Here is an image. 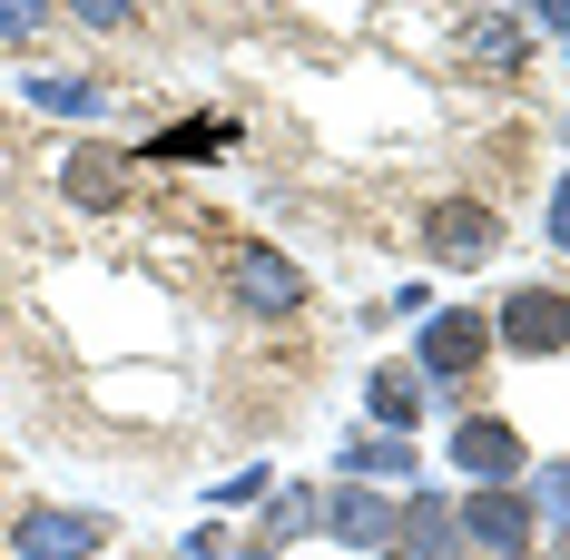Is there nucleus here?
<instances>
[{"label":"nucleus","mask_w":570,"mask_h":560,"mask_svg":"<svg viewBox=\"0 0 570 560\" xmlns=\"http://www.w3.org/2000/svg\"><path fill=\"white\" fill-rule=\"evenodd\" d=\"M423 246H433V266H482V256H502V217L482 197H433L423 207Z\"/></svg>","instance_id":"nucleus-1"},{"label":"nucleus","mask_w":570,"mask_h":560,"mask_svg":"<svg viewBox=\"0 0 570 560\" xmlns=\"http://www.w3.org/2000/svg\"><path fill=\"white\" fill-rule=\"evenodd\" d=\"M492 344H512V354H561L570 344V295L561 285H512L502 315H492Z\"/></svg>","instance_id":"nucleus-2"},{"label":"nucleus","mask_w":570,"mask_h":560,"mask_svg":"<svg viewBox=\"0 0 570 560\" xmlns=\"http://www.w3.org/2000/svg\"><path fill=\"white\" fill-rule=\"evenodd\" d=\"M305 295H315V285H305V266H295L285 246H236V305H246V315L285 325Z\"/></svg>","instance_id":"nucleus-3"},{"label":"nucleus","mask_w":570,"mask_h":560,"mask_svg":"<svg viewBox=\"0 0 570 560\" xmlns=\"http://www.w3.org/2000/svg\"><path fill=\"white\" fill-rule=\"evenodd\" d=\"M531 531H541V521H531V502H521L512 482H472V492H462V541H482L492 560H521Z\"/></svg>","instance_id":"nucleus-4"},{"label":"nucleus","mask_w":570,"mask_h":560,"mask_svg":"<svg viewBox=\"0 0 570 560\" xmlns=\"http://www.w3.org/2000/svg\"><path fill=\"white\" fill-rule=\"evenodd\" d=\"M99 541H109V531H99L89 511H50V502L10 521V560H89Z\"/></svg>","instance_id":"nucleus-5"},{"label":"nucleus","mask_w":570,"mask_h":560,"mask_svg":"<svg viewBox=\"0 0 570 560\" xmlns=\"http://www.w3.org/2000/svg\"><path fill=\"white\" fill-rule=\"evenodd\" d=\"M482 354H492V325H482V315H433V325H423V374H433V384H472Z\"/></svg>","instance_id":"nucleus-6"},{"label":"nucleus","mask_w":570,"mask_h":560,"mask_svg":"<svg viewBox=\"0 0 570 560\" xmlns=\"http://www.w3.org/2000/svg\"><path fill=\"white\" fill-rule=\"evenodd\" d=\"M394 531H403V560H462V511L433 502V492H413L394 511Z\"/></svg>","instance_id":"nucleus-7"},{"label":"nucleus","mask_w":570,"mask_h":560,"mask_svg":"<svg viewBox=\"0 0 570 560\" xmlns=\"http://www.w3.org/2000/svg\"><path fill=\"white\" fill-rule=\"evenodd\" d=\"M325 531L354 541V551H394V502H384V492H335V502H325Z\"/></svg>","instance_id":"nucleus-8"},{"label":"nucleus","mask_w":570,"mask_h":560,"mask_svg":"<svg viewBox=\"0 0 570 560\" xmlns=\"http://www.w3.org/2000/svg\"><path fill=\"white\" fill-rule=\"evenodd\" d=\"M453 462L472 472V482H512V472H521V433H512V423H462Z\"/></svg>","instance_id":"nucleus-9"},{"label":"nucleus","mask_w":570,"mask_h":560,"mask_svg":"<svg viewBox=\"0 0 570 560\" xmlns=\"http://www.w3.org/2000/svg\"><path fill=\"white\" fill-rule=\"evenodd\" d=\"M128 158H109V148H69V168H59V187H69V197H79V207H118V197H128Z\"/></svg>","instance_id":"nucleus-10"},{"label":"nucleus","mask_w":570,"mask_h":560,"mask_svg":"<svg viewBox=\"0 0 570 560\" xmlns=\"http://www.w3.org/2000/svg\"><path fill=\"white\" fill-rule=\"evenodd\" d=\"M413 413H423V364H384V374H374V423H413Z\"/></svg>","instance_id":"nucleus-11"},{"label":"nucleus","mask_w":570,"mask_h":560,"mask_svg":"<svg viewBox=\"0 0 570 560\" xmlns=\"http://www.w3.org/2000/svg\"><path fill=\"white\" fill-rule=\"evenodd\" d=\"M30 99L50 118H99V79H30Z\"/></svg>","instance_id":"nucleus-12"},{"label":"nucleus","mask_w":570,"mask_h":560,"mask_svg":"<svg viewBox=\"0 0 570 560\" xmlns=\"http://www.w3.org/2000/svg\"><path fill=\"white\" fill-rule=\"evenodd\" d=\"M207 148H227V118H187L177 138H158V148H148V168H158V158H207Z\"/></svg>","instance_id":"nucleus-13"},{"label":"nucleus","mask_w":570,"mask_h":560,"mask_svg":"<svg viewBox=\"0 0 570 560\" xmlns=\"http://www.w3.org/2000/svg\"><path fill=\"white\" fill-rule=\"evenodd\" d=\"M50 30V0H0V50H30Z\"/></svg>","instance_id":"nucleus-14"},{"label":"nucleus","mask_w":570,"mask_h":560,"mask_svg":"<svg viewBox=\"0 0 570 560\" xmlns=\"http://www.w3.org/2000/svg\"><path fill=\"white\" fill-rule=\"evenodd\" d=\"M344 462H354V472H394V482H413V452L403 443H354Z\"/></svg>","instance_id":"nucleus-15"},{"label":"nucleus","mask_w":570,"mask_h":560,"mask_svg":"<svg viewBox=\"0 0 570 560\" xmlns=\"http://www.w3.org/2000/svg\"><path fill=\"white\" fill-rule=\"evenodd\" d=\"M531 511H551V521H570V462H551V472L531 482Z\"/></svg>","instance_id":"nucleus-16"},{"label":"nucleus","mask_w":570,"mask_h":560,"mask_svg":"<svg viewBox=\"0 0 570 560\" xmlns=\"http://www.w3.org/2000/svg\"><path fill=\"white\" fill-rule=\"evenodd\" d=\"M69 10H79L89 30H128V10H138V0H69Z\"/></svg>","instance_id":"nucleus-17"},{"label":"nucleus","mask_w":570,"mask_h":560,"mask_svg":"<svg viewBox=\"0 0 570 560\" xmlns=\"http://www.w3.org/2000/svg\"><path fill=\"white\" fill-rule=\"evenodd\" d=\"M551 236H570V177L551 187Z\"/></svg>","instance_id":"nucleus-18"},{"label":"nucleus","mask_w":570,"mask_h":560,"mask_svg":"<svg viewBox=\"0 0 570 560\" xmlns=\"http://www.w3.org/2000/svg\"><path fill=\"white\" fill-rule=\"evenodd\" d=\"M246 560H266V551H246Z\"/></svg>","instance_id":"nucleus-19"}]
</instances>
